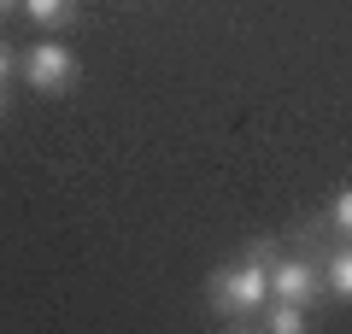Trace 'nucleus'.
Segmentation results:
<instances>
[{
    "mask_svg": "<svg viewBox=\"0 0 352 334\" xmlns=\"http://www.w3.org/2000/svg\"><path fill=\"white\" fill-rule=\"evenodd\" d=\"M206 299H212V311H217L223 322H241V329L258 322V311L270 305V252H264V247H247V258L212 270Z\"/></svg>",
    "mask_w": 352,
    "mask_h": 334,
    "instance_id": "1",
    "label": "nucleus"
},
{
    "mask_svg": "<svg viewBox=\"0 0 352 334\" xmlns=\"http://www.w3.org/2000/svg\"><path fill=\"white\" fill-rule=\"evenodd\" d=\"M18 65H24V82L36 88V94H65V88L76 82V53L65 47V41H36Z\"/></svg>",
    "mask_w": 352,
    "mask_h": 334,
    "instance_id": "2",
    "label": "nucleus"
},
{
    "mask_svg": "<svg viewBox=\"0 0 352 334\" xmlns=\"http://www.w3.org/2000/svg\"><path fill=\"white\" fill-rule=\"evenodd\" d=\"M323 293V264L311 258H270V299H294V305L311 311Z\"/></svg>",
    "mask_w": 352,
    "mask_h": 334,
    "instance_id": "3",
    "label": "nucleus"
},
{
    "mask_svg": "<svg viewBox=\"0 0 352 334\" xmlns=\"http://www.w3.org/2000/svg\"><path fill=\"white\" fill-rule=\"evenodd\" d=\"M305 235L329 241V247H335V241H352V188H335V194H329V205L305 223Z\"/></svg>",
    "mask_w": 352,
    "mask_h": 334,
    "instance_id": "4",
    "label": "nucleus"
},
{
    "mask_svg": "<svg viewBox=\"0 0 352 334\" xmlns=\"http://www.w3.org/2000/svg\"><path fill=\"white\" fill-rule=\"evenodd\" d=\"M323 293H335L340 305H352V241H335L323 258Z\"/></svg>",
    "mask_w": 352,
    "mask_h": 334,
    "instance_id": "5",
    "label": "nucleus"
},
{
    "mask_svg": "<svg viewBox=\"0 0 352 334\" xmlns=\"http://www.w3.org/2000/svg\"><path fill=\"white\" fill-rule=\"evenodd\" d=\"M258 329L264 334H300L305 329V305H294V299H270V305L258 311Z\"/></svg>",
    "mask_w": 352,
    "mask_h": 334,
    "instance_id": "6",
    "label": "nucleus"
},
{
    "mask_svg": "<svg viewBox=\"0 0 352 334\" xmlns=\"http://www.w3.org/2000/svg\"><path fill=\"white\" fill-rule=\"evenodd\" d=\"M24 18L36 30H65L76 24V0H24Z\"/></svg>",
    "mask_w": 352,
    "mask_h": 334,
    "instance_id": "7",
    "label": "nucleus"
},
{
    "mask_svg": "<svg viewBox=\"0 0 352 334\" xmlns=\"http://www.w3.org/2000/svg\"><path fill=\"white\" fill-rule=\"evenodd\" d=\"M12 71H18V59H12V47H6V41H0V88L12 82Z\"/></svg>",
    "mask_w": 352,
    "mask_h": 334,
    "instance_id": "8",
    "label": "nucleus"
},
{
    "mask_svg": "<svg viewBox=\"0 0 352 334\" xmlns=\"http://www.w3.org/2000/svg\"><path fill=\"white\" fill-rule=\"evenodd\" d=\"M12 6H24V0H0V12H12Z\"/></svg>",
    "mask_w": 352,
    "mask_h": 334,
    "instance_id": "9",
    "label": "nucleus"
},
{
    "mask_svg": "<svg viewBox=\"0 0 352 334\" xmlns=\"http://www.w3.org/2000/svg\"><path fill=\"white\" fill-rule=\"evenodd\" d=\"M0 118H6V88H0Z\"/></svg>",
    "mask_w": 352,
    "mask_h": 334,
    "instance_id": "10",
    "label": "nucleus"
}]
</instances>
